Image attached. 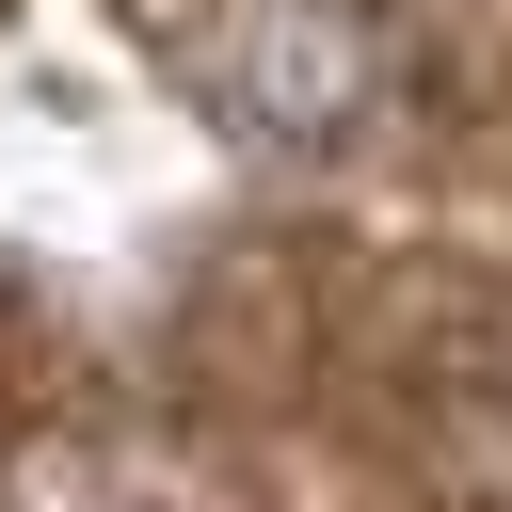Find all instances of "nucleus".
Listing matches in <instances>:
<instances>
[{"label": "nucleus", "instance_id": "nucleus-1", "mask_svg": "<svg viewBox=\"0 0 512 512\" xmlns=\"http://www.w3.org/2000/svg\"><path fill=\"white\" fill-rule=\"evenodd\" d=\"M176 64H192L240 128H288V144H320V128H352V112L384 96V48H368L336 0H192V16H176Z\"/></svg>", "mask_w": 512, "mask_h": 512}]
</instances>
